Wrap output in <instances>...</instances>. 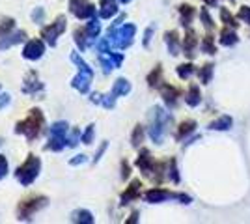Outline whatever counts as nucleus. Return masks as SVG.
I'll return each mask as SVG.
<instances>
[{
	"mask_svg": "<svg viewBox=\"0 0 250 224\" xmlns=\"http://www.w3.org/2000/svg\"><path fill=\"white\" fill-rule=\"evenodd\" d=\"M99 19H101V17H92L90 22L84 26V30H86V34H88L90 43L95 41V40L99 38V34H101V22H99Z\"/></svg>",
	"mask_w": 250,
	"mask_h": 224,
	"instance_id": "obj_18",
	"label": "nucleus"
},
{
	"mask_svg": "<svg viewBox=\"0 0 250 224\" xmlns=\"http://www.w3.org/2000/svg\"><path fill=\"white\" fill-rule=\"evenodd\" d=\"M136 221H138V213L133 211V213H131V219H127V224H133V223H136Z\"/></svg>",
	"mask_w": 250,
	"mask_h": 224,
	"instance_id": "obj_49",
	"label": "nucleus"
},
{
	"mask_svg": "<svg viewBox=\"0 0 250 224\" xmlns=\"http://www.w3.org/2000/svg\"><path fill=\"white\" fill-rule=\"evenodd\" d=\"M168 178H170V180H172L174 183H179V174H177L176 159L168 161Z\"/></svg>",
	"mask_w": 250,
	"mask_h": 224,
	"instance_id": "obj_37",
	"label": "nucleus"
},
{
	"mask_svg": "<svg viewBox=\"0 0 250 224\" xmlns=\"http://www.w3.org/2000/svg\"><path fill=\"white\" fill-rule=\"evenodd\" d=\"M69 58H71V62L79 67V73L73 77L71 86H73L77 92H81V94H88V92H90V86H92V81H94V69L84 62V58H81L79 53H71Z\"/></svg>",
	"mask_w": 250,
	"mask_h": 224,
	"instance_id": "obj_4",
	"label": "nucleus"
},
{
	"mask_svg": "<svg viewBox=\"0 0 250 224\" xmlns=\"http://www.w3.org/2000/svg\"><path fill=\"white\" fill-rule=\"evenodd\" d=\"M198 77H200V81H202V84H209L211 79H213V64L202 65L198 71Z\"/></svg>",
	"mask_w": 250,
	"mask_h": 224,
	"instance_id": "obj_32",
	"label": "nucleus"
},
{
	"mask_svg": "<svg viewBox=\"0 0 250 224\" xmlns=\"http://www.w3.org/2000/svg\"><path fill=\"white\" fill-rule=\"evenodd\" d=\"M220 43L226 45V47L235 45V43H237V34L233 32L231 28H222V30H220Z\"/></svg>",
	"mask_w": 250,
	"mask_h": 224,
	"instance_id": "obj_28",
	"label": "nucleus"
},
{
	"mask_svg": "<svg viewBox=\"0 0 250 224\" xmlns=\"http://www.w3.org/2000/svg\"><path fill=\"white\" fill-rule=\"evenodd\" d=\"M136 166L140 168V172H142L144 176L151 178L153 172H155L157 161H153L151 153H149L147 149H140V153H138V157H136Z\"/></svg>",
	"mask_w": 250,
	"mask_h": 224,
	"instance_id": "obj_12",
	"label": "nucleus"
},
{
	"mask_svg": "<svg viewBox=\"0 0 250 224\" xmlns=\"http://www.w3.org/2000/svg\"><path fill=\"white\" fill-rule=\"evenodd\" d=\"M26 41V32L24 30H17V32H11L4 38H0V51H6L13 45H19V43Z\"/></svg>",
	"mask_w": 250,
	"mask_h": 224,
	"instance_id": "obj_14",
	"label": "nucleus"
},
{
	"mask_svg": "<svg viewBox=\"0 0 250 224\" xmlns=\"http://www.w3.org/2000/svg\"><path fill=\"white\" fill-rule=\"evenodd\" d=\"M196 43H198V40H196V34H194V30H187V34H185V40H183V51H185V54H187L188 58H192V56H194Z\"/></svg>",
	"mask_w": 250,
	"mask_h": 224,
	"instance_id": "obj_19",
	"label": "nucleus"
},
{
	"mask_svg": "<svg viewBox=\"0 0 250 224\" xmlns=\"http://www.w3.org/2000/svg\"><path fill=\"white\" fill-rule=\"evenodd\" d=\"M90 101H92V103H97V105H101V101H103V96H101V94H92Z\"/></svg>",
	"mask_w": 250,
	"mask_h": 224,
	"instance_id": "obj_48",
	"label": "nucleus"
},
{
	"mask_svg": "<svg viewBox=\"0 0 250 224\" xmlns=\"http://www.w3.org/2000/svg\"><path fill=\"white\" fill-rule=\"evenodd\" d=\"M202 51L208 54H215L217 53V47H215V40H213V36H206L204 40H202Z\"/></svg>",
	"mask_w": 250,
	"mask_h": 224,
	"instance_id": "obj_33",
	"label": "nucleus"
},
{
	"mask_svg": "<svg viewBox=\"0 0 250 224\" xmlns=\"http://www.w3.org/2000/svg\"><path fill=\"white\" fill-rule=\"evenodd\" d=\"M106 146H108V144H106V142H101V146H99V149H97V151H95L94 163H99V159H101V157H103V153H104V151H106Z\"/></svg>",
	"mask_w": 250,
	"mask_h": 224,
	"instance_id": "obj_45",
	"label": "nucleus"
},
{
	"mask_svg": "<svg viewBox=\"0 0 250 224\" xmlns=\"http://www.w3.org/2000/svg\"><path fill=\"white\" fill-rule=\"evenodd\" d=\"M192 73H194V65H192V64H181V65H177V75H179V79L187 81V79Z\"/></svg>",
	"mask_w": 250,
	"mask_h": 224,
	"instance_id": "obj_34",
	"label": "nucleus"
},
{
	"mask_svg": "<svg viewBox=\"0 0 250 224\" xmlns=\"http://www.w3.org/2000/svg\"><path fill=\"white\" fill-rule=\"evenodd\" d=\"M194 129H196V122H194V120H187V122H183V123L177 127L176 139L177 140H183L185 137H187V135H190Z\"/></svg>",
	"mask_w": 250,
	"mask_h": 224,
	"instance_id": "obj_25",
	"label": "nucleus"
},
{
	"mask_svg": "<svg viewBox=\"0 0 250 224\" xmlns=\"http://www.w3.org/2000/svg\"><path fill=\"white\" fill-rule=\"evenodd\" d=\"M165 41H167V47L172 56H177L179 54V36H177L176 30H170V32L165 34Z\"/></svg>",
	"mask_w": 250,
	"mask_h": 224,
	"instance_id": "obj_20",
	"label": "nucleus"
},
{
	"mask_svg": "<svg viewBox=\"0 0 250 224\" xmlns=\"http://www.w3.org/2000/svg\"><path fill=\"white\" fill-rule=\"evenodd\" d=\"M204 2H206V4H208V6H215V4H217V2H219V0H204Z\"/></svg>",
	"mask_w": 250,
	"mask_h": 224,
	"instance_id": "obj_50",
	"label": "nucleus"
},
{
	"mask_svg": "<svg viewBox=\"0 0 250 224\" xmlns=\"http://www.w3.org/2000/svg\"><path fill=\"white\" fill-rule=\"evenodd\" d=\"M237 17H239L241 21H245L250 24V8L249 6H243V8L239 10V15H237Z\"/></svg>",
	"mask_w": 250,
	"mask_h": 224,
	"instance_id": "obj_42",
	"label": "nucleus"
},
{
	"mask_svg": "<svg viewBox=\"0 0 250 224\" xmlns=\"http://www.w3.org/2000/svg\"><path fill=\"white\" fill-rule=\"evenodd\" d=\"M86 155H84V153H81V155H75L73 159L69 161V164H71V166H79V164H84V163H86Z\"/></svg>",
	"mask_w": 250,
	"mask_h": 224,
	"instance_id": "obj_43",
	"label": "nucleus"
},
{
	"mask_svg": "<svg viewBox=\"0 0 250 224\" xmlns=\"http://www.w3.org/2000/svg\"><path fill=\"white\" fill-rule=\"evenodd\" d=\"M231 123H233V120L229 116H220L217 122H213L209 127L215 129V131H228L229 127H231Z\"/></svg>",
	"mask_w": 250,
	"mask_h": 224,
	"instance_id": "obj_30",
	"label": "nucleus"
},
{
	"mask_svg": "<svg viewBox=\"0 0 250 224\" xmlns=\"http://www.w3.org/2000/svg\"><path fill=\"white\" fill-rule=\"evenodd\" d=\"M170 198L179 200L181 204H190V196L183 194V192H170V191H167V189H161V187H155V189H149V191L144 192V200L149 204L167 202Z\"/></svg>",
	"mask_w": 250,
	"mask_h": 224,
	"instance_id": "obj_8",
	"label": "nucleus"
},
{
	"mask_svg": "<svg viewBox=\"0 0 250 224\" xmlns=\"http://www.w3.org/2000/svg\"><path fill=\"white\" fill-rule=\"evenodd\" d=\"M0 144H2V140H0Z\"/></svg>",
	"mask_w": 250,
	"mask_h": 224,
	"instance_id": "obj_52",
	"label": "nucleus"
},
{
	"mask_svg": "<svg viewBox=\"0 0 250 224\" xmlns=\"http://www.w3.org/2000/svg\"><path fill=\"white\" fill-rule=\"evenodd\" d=\"M159 88H161V96H163V99H165V103H167L168 107H176L179 90L174 88L172 84H161Z\"/></svg>",
	"mask_w": 250,
	"mask_h": 224,
	"instance_id": "obj_17",
	"label": "nucleus"
},
{
	"mask_svg": "<svg viewBox=\"0 0 250 224\" xmlns=\"http://www.w3.org/2000/svg\"><path fill=\"white\" fill-rule=\"evenodd\" d=\"M194 8L190 6V4H181L179 6V17H181V24L183 26H188L190 22H192V19H194Z\"/></svg>",
	"mask_w": 250,
	"mask_h": 224,
	"instance_id": "obj_23",
	"label": "nucleus"
},
{
	"mask_svg": "<svg viewBox=\"0 0 250 224\" xmlns=\"http://www.w3.org/2000/svg\"><path fill=\"white\" fill-rule=\"evenodd\" d=\"M140 187H142L140 180H133L131 185H129L124 191V194H122V205H127V204H131L133 200H136V198H140Z\"/></svg>",
	"mask_w": 250,
	"mask_h": 224,
	"instance_id": "obj_15",
	"label": "nucleus"
},
{
	"mask_svg": "<svg viewBox=\"0 0 250 224\" xmlns=\"http://www.w3.org/2000/svg\"><path fill=\"white\" fill-rule=\"evenodd\" d=\"M43 123H45V116H43L42 108H32L28 116L24 118V120H21V122H17L15 133L22 135L28 142H34V140L40 137Z\"/></svg>",
	"mask_w": 250,
	"mask_h": 224,
	"instance_id": "obj_2",
	"label": "nucleus"
},
{
	"mask_svg": "<svg viewBox=\"0 0 250 224\" xmlns=\"http://www.w3.org/2000/svg\"><path fill=\"white\" fill-rule=\"evenodd\" d=\"M13 28H15V19H13V17L2 15V17H0V38H4V36L11 34L13 32Z\"/></svg>",
	"mask_w": 250,
	"mask_h": 224,
	"instance_id": "obj_26",
	"label": "nucleus"
},
{
	"mask_svg": "<svg viewBox=\"0 0 250 224\" xmlns=\"http://www.w3.org/2000/svg\"><path fill=\"white\" fill-rule=\"evenodd\" d=\"M40 172H42V159L38 155H34V153H28L26 161L15 170V178H17V182L21 183L22 187H28V185L36 182Z\"/></svg>",
	"mask_w": 250,
	"mask_h": 224,
	"instance_id": "obj_5",
	"label": "nucleus"
},
{
	"mask_svg": "<svg viewBox=\"0 0 250 224\" xmlns=\"http://www.w3.org/2000/svg\"><path fill=\"white\" fill-rule=\"evenodd\" d=\"M220 17H222V22H224V24H228V26H231V28H235V26H237L235 17H231V15H229V11L226 10V8H222V10H220Z\"/></svg>",
	"mask_w": 250,
	"mask_h": 224,
	"instance_id": "obj_39",
	"label": "nucleus"
},
{
	"mask_svg": "<svg viewBox=\"0 0 250 224\" xmlns=\"http://www.w3.org/2000/svg\"><path fill=\"white\" fill-rule=\"evenodd\" d=\"M200 19H202L204 26H206L208 30H213V28H215V22H213V19H211V15H209L208 10H202V11H200Z\"/></svg>",
	"mask_w": 250,
	"mask_h": 224,
	"instance_id": "obj_38",
	"label": "nucleus"
},
{
	"mask_svg": "<svg viewBox=\"0 0 250 224\" xmlns=\"http://www.w3.org/2000/svg\"><path fill=\"white\" fill-rule=\"evenodd\" d=\"M73 40H75L77 47H79L81 51H84V49L88 47L90 40H88V34H86V30H84V26H83V28H77V30H75V32H73Z\"/></svg>",
	"mask_w": 250,
	"mask_h": 224,
	"instance_id": "obj_27",
	"label": "nucleus"
},
{
	"mask_svg": "<svg viewBox=\"0 0 250 224\" xmlns=\"http://www.w3.org/2000/svg\"><path fill=\"white\" fill-rule=\"evenodd\" d=\"M94 133H95V123H90L86 131L83 133V137H81V142L83 144H92L94 142Z\"/></svg>",
	"mask_w": 250,
	"mask_h": 224,
	"instance_id": "obj_35",
	"label": "nucleus"
},
{
	"mask_svg": "<svg viewBox=\"0 0 250 224\" xmlns=\"http://www.w3.org/2000/svg\"><path fill=\"white\" fill-rule=\"evenodd\" d=\"M185 101H187L188 107H198L200 103H202V94H200V88L196 84H190L187 92V97H185Z\"/></svg>",
	"mask_w": 250,
	"mask_h": 224,
	"instance_id": "obj_24",
	"label": "nucleus"
},
{
	"mask_svg": "<svg viewBox=\"0 0 250 224\" xmlns=\"http://www.w3.org/2000/svg\"><path fill=\"white\" fill-rule=\"evenodd\" d=\"M65 28H67V19H65V15H56V19H54L49 26L42 28V38L49 43L51 47H54L56 41H58V38L65 32Z\"/></svg>",
	"mask_w": 250,
	"mask_h": 224,
	"instance_id": "obj_9",
	"label": "nucleus"
},
{
	"mask_svg": "<svg viewBox=\"0 0 250 224\" xmlns=\"http://www.w3.org/2000/svg\"><path fill=\"white\" fill-rule=\"evenodd\" d=\"M47 204H49V198L43 196V194H32V196L22 198L17 205V219L19 221H30L32 217L40 209H43Z\"/></svg>",
	"mask_w": 250,
	"mask_h": 224,
	"instance_id": "obj_6",
	"label": "nucleus"
},
{
	"mask_svg": "<svg viewBox=\"0 0 250 224\" xmlns=\"http://www.w3.org/2000/svg\"><path fill=\"white\" fill-rule=\"evenodd\" d=\"M131 92V82L127 81V79H118L112 86V90H110V94L114 97H120V96H127Z\"/></svg>",
	"mask_w": 250,
	"mask_h": 224,
	"instance_id": "obj_22",
	"label": "nucleus"
},
{
	"mask_svg": "<svg viewBox=\"0 0 250 224\" xmlns=\"http://www.w3.org/2000/svg\"><path fill=\"white\" fill-rule=\"evenodd\" d=\"M125 19V15H120L112 26L108 28V41L114 45L116 49H127L133 45V40H135V34H136V26L131 24V22H125L122 24Z\"/></svg>",
	"mask_w": 250,
	"mask_h": 224,
	"instance_id": "obj_1",
	"label": "nucleus"
},
{
	"mask_svg": "<svg viewBox=\"0 0 250 224\" xmlns=\"http://www.w3.org/2000/svg\"><path fill=\"white\" fill-rule=\"evenodd\" d=\"M172 123V116L161 107H153L149 110V137L155 144H163L168 125Z\"/></svg>",
	"mask_w": 250,
	"mask_h": 224,
	"instance_id": "obj_3",
	"label": "nucleus"
},
{
	"mask_svg": "<svg viewBox=\"0 0 250 224\" xmlns=\"http://www.w3.org/2000/svg\"><path fill=\"white\" fill-rule=\"evenodd\" d=\"M120 2H122V4H129V2H131V0H120Z\"/></svg>",
	"mask_w": 250,
	"mask_h": 224,
	"instance_id": "obj_51",
	"label": "nucleus"
},
{
	"mask_svg": "<svg viewBox=\"0 0 250 224\" xmlns=\"http://www.w3.org/2000/svg\"><path fill=\"white\" fill-rule=\"evenodd\" d=\"M32 21L34 22H38V24H42L43 22V19H45V10H43L42 6H38V8H36V10L32 11Z\"/></svg>",
	"mask_w": 250,
	"mask_h": 224,
	"instance_id": "obj_40",
	"label": "nucleus"
},
{
	"mask_svg": "<svg viewBox=\"0 0 250 224\" xmlns=\"http://www.w3.org/2000/svg\"><path fill=\"white\" fill-rule=\"evenodd\" d=\"M8 159H6V155H0V180H4L6 176H8Z\"/></svg>",
	"mask_w": 250,
	"mask_h": 224,
	"instance_id": "obj_41",
	"label": "nucleus"
},
{
	"mask_svg": "<svg viewBox=\"0 0 250 224\" xmlns=\"http://www.w3.org/2000/svg\"><path fill=\"white\" fill-rule=\"evenodd\" d=\"M94 215L90 213L88 209H75L71 213V223L77 224H94Z\"/></svg>",
	"mask_w": 250,
	"mask_h": 224,
	"instance_id": "obj_21",
	"label": "nucleus"
},
{
	"mask_svg": "<svg viewBox=\"0 0 250 224\" xmlns=\"http://www.w3.org/2000/svg\"><path fill=\"white\" fill-rule=\"evenodd\" d=\"M45 53V43L43 40H30V41H26L24 45V49H22V58L24 60H40Z\"/></svg>",
	"mask_w": 250,
	"mask_h": 224,
	"instance_id": "obj_13",
	"label": "nucleus"
},
{
	"mask_svg": "<svg viewBox=\"0 0 250 224\" xmlns=\"http://www.w3.org/2000/svg\"><path fill=\"white\" fill-rule=\"evenodd\" d=\"M131 176V166L127 161H122V180H127Z\"/></svg>",
	"mask_w": 250,
	"mask_h": 224,
	"instance_id": "obj_44",
	"label": "nucleus"
},
{
	"mask_svg": "<svg viewBox=\"0 0 250 224\" xmlns=\"http://www.w3.org/2000/svg\"><path fill=\"white\" fill-rule=\"evenodd\" d=\"M118 13V0H99V17L110 19Z\"/></svg>",
	"mask_w": 250,
	"mask_h": 224,
	"instance_id": "obj_16",
	"label": "nucleus"
},
{
	"mask_svg": "<svg viewBox=\"0 0 250 224\" xmlns=\"http://www.w3.org/2000/svg\"><path fill=\"white\" fill-rule=\"evenodd\" d=\"M151 36H153V26H147L146 32H144V47H149V41H151Z\"/></svg>",
	"mask_w": 250,
	"mask_h": 224,
	"instance_id": "obj_47",
	"label": "nucleus"
},
{
	"mask_svg": "<svg viewBox=\"0 0 250 224\" xmlns=\"http://www.w3.org/2000/svg\"><path fill=\"white\" fill-rule=\"evenodd\" d=\"M10 101H11L10 94H0V110L8 107V105H10Z\"/></svg>",
	"mask_w": 250,
	"mask_h": 224,
	"instance_id": "obj_46",
	"label": "nucleus"
},
{
	"mask_svg": "<svg viewBox=\"0 0 250 224\" xmlns=\"http://www.w3.org/2000/svg\"><path fill=\"white\" fill-rule=\"evenodd\" d=\"M67 133L69 125L65 122H54L51 125V137L45 144V151H62L67 146Z\"/></svg>",
	"mask_w": 250,
	"mask_h": 224,
	"instance_id": "obj_7",
	"label": "nucleus"
},
{
	"mask_svg": "<svg viewBox=\"0 0 250 224\" xmlns=\"http://www.w3.org/2000/svg\"><path fill=\"white\" fill-rule=\"evenodd\" d=\"M144 142V127L138 123L133 129V135H131V146L133 148H140V144Z\"/></svg>",
	"mask_w": 250,
	"mask_h": 224,
	"instance_id": "obj_29",
	"label": "nucleus"
},
{
	"mask_svg": "<svg viewBox=\"0 0 250 224\" xmlns=\"http://www.w3.org/2000/svg\"><path fill=\"white\" fill-rule=\"evenodd\" d=\"M81 137H83V133H81V129L75 127L71 133H69V137H67V146L69 148H75L79 142H81Z\"/></svg>",
	"mask_w": 250,
	"mask_h": 224,
	"instance_id": "obj_36",
	"label": "nucleus"
},
{
	"mask_svg": "<svg viewBox=\"0 0 250 224\" xmlns=\"http://www.w3.org/2000/svg\"><path fill=\"white\" fill-rule=\"evenodd\" d=\"M22 94L34 97V99H43L45 96V86L40 81V75L38 71L30 69L28 73L24 75V81H22Z\"/></svg>",
	"mask_w": 250,
	"mask_h": 224,
	"instance_id": "obj_10",
	"label": "nucleus"
},
{
	"mask_svg": "<svg viewBox=\"0 0 250 224\" xmlns=\"http://www.w3.org/2000/svg\"><path fill=\"white\" fill-rule=\"evenodd\" d=\"M69 11L73 13L77 19L86 21V19H92L95 17V6L88 0H69Z\"/></svg>",
	"mask_w": 250,
	"mask_h": 224,
	"instance_id": "obj_11",
	"label": "nucleus"
},
{
	"mask_svg": "<svg viewBox=\"0 0 250 224\" xmlns=\"http://www.w3.org/2000/svg\"><path fill=\"white\" fill-rule=\"evenodd\" d=\"M161 77H163V69H161V65H157L155 69L147 75V84H149V88H159L161 86Z\"/></svg>",
	"mask_w": 250,
	"mask_h": 224,
	"instance_id": "obj_31",
	"label": "nucleus"
}]
</instances>
